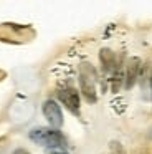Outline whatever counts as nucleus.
Segmentation results:
<instances>
[{
  "label": "nucleus",
  "mask_w": 152,
  "mask_h": 154,
  "mask_svg": "<svg viewBox=\"0 0 152 154\" xmlns=\"http://www.w3.org/2000/svg\"><path fill=\"white\" fill-rule=\"evenodd\" d=\"M58 98L61 100V103L68 108L71 113L79 114V94L74 88H59L58 90Z\"/></svg>",
  "instance_id": "4"
},
{
  "label": "nucleus",
  "mask_w": 152,
  "mask_h": 154,
  "mask_svg": "<svg viewBox=\"0 0 152 154\" xmlns=\"http://www.w3.org/2000/svg\"><path fill=\"white\" fill-rule=\"evenodd\" d=\"M55 154H58V152H55Z\"/></svg>",
  "instance_id": "8"
},
{
  "label": "nucleus",
  "mask_w": 152,
  "mask_h": 154,
  "mask_svg": "<svg viewBox=\"0 0 152 154\" xmlns=\"http://www.w3.org/2000/svg\"><path fill=\"white\" fill-rule=\"evenodd\" d=\"M13 154H28V151H25V149H15V151H13Z\"/></svg>",
  "instance_id": "7"
},
{
  "label": "nucleus",
  "mask_w": 152,
  "mask_h": 154,
  "mask_svg": "<svg viewBox=\"0 0 152 154\" xmlns=\"http://www.w3.org/2000/svg\"><path fill=\"white\" fill-rule=\"evenodd\" d=\"M139 68H141V61L137 58H131L127 63V70H126V88H132L137 80Z\"/></svg>",
  "instance_id": "5"
},
{
  "label": "nucleus",
  "mask_w": 152,
  "mask_h": 154,
  "mask_svg": "<svg viewBox=\"0 0 152 154\" xmlns=\"http://www.w3.org/2000/svg\"><path fill=\"white\" fill-rule=\"evenodd\" d=\"M150 83H152V81H150Z\"/></svg>",
  "instance_id": "9"
},
{
  "label": "nucleus",
  "mask_w": 152,
  "mask_h": 154,
  "mask_svg": "<svg viewBox=\"0 0 152 154\" xmlns=\"http://www.w3.org/2000/svg\"><path fill=\"white\" fill-rule=\"evenodd\" d=\"M99 60H101V65L104 68V71H111L116 68V55L109 48H102L101 53H99Z\"/></svg>",
  "instance_id": "6"
},
{
  "label": "nucleus",
  "mask_w": 152,
  "mask_h": 154,
  "mask_svg": "<svg viewBox=\"0 0 152 154\" xmlns=\"http://www.w3.org/2000/svg\"><path fill=\"white\" fill-rule=\"evenodd\" d=\"M43 114L48 119V123L53 126V129H58V128L63 126V113L56 101L46 100L43 103Z\"/></svg>",
  "instance_id": "3"
},
{
  "label": "nucleus",
  "mask_w": 152,
  "mask_h": 154,
  "mask_svg": "<svg viewBox=\"0 0 152 154\" xmlns=\"http://www.w3.org/2000/svg\"><path fill=\"white\" fill-rule=\"evenodd\" d=\"M30 139L45 147H66L65 136L53 128H36L30 133Z\"/></svg>",
  "instance_id": "1"
},
{
  "label": "nucleus",
  "mask_w": 152,
  "mask_h": 154,
  "mask_svg": "<svg viewBox=\"0 0 152 154\" xmlns=\"http://www.w3.org/2000/svg\"><path fill=\"white\" fill-rule=\"evenodd\" d=\"M94 78L96 71L89 63H83L79 68V86H81V93L86 98L88 103H96V88H94Z\"/></svg>",
  "instance_id": "2"
}]
</instances>
